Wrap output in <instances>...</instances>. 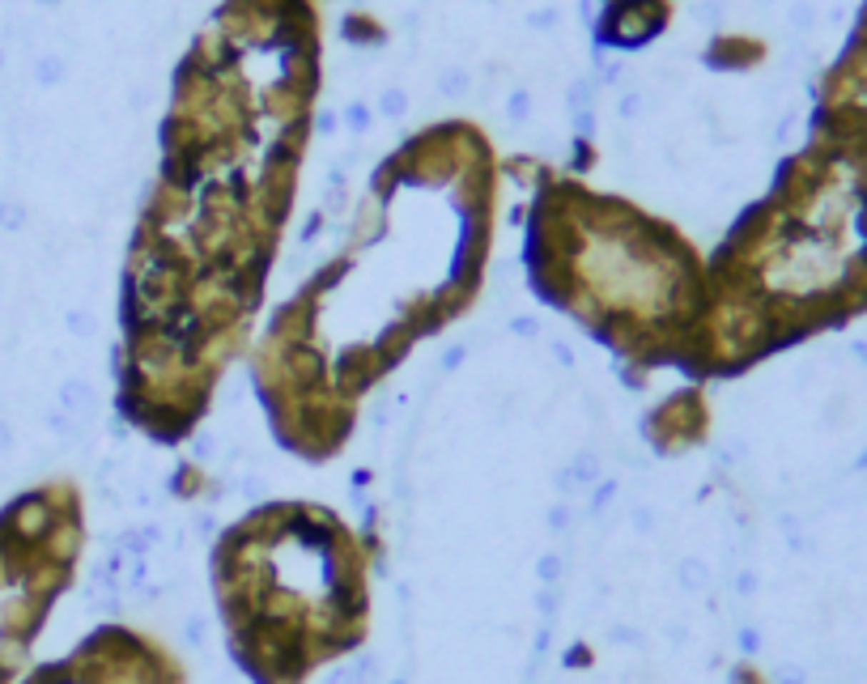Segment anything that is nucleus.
Returning a JSON list of instances; mask_svg holds the SVG:
<instances>
[{
	"mask_svg": "<svg viewBox=\"0 0 867 684\" xmlns=\"http://www.w3.org/2000/svg\"><path fill=\"white\" fill-rule=\"evenodd\" d=\"M60 408L73 413V417H89V413L98 408V396H94V387H89L86 378H69V383L60 387Z\"/></svg>",
	"mask_w": 867,
	"mask_h": 684,
	"instance_id": "f257e3e1",
	"label": "nucleus"
},
{
	"mask_svg": "<svg viewBox=\"0 0 867 684\" xmlns=\"http://www.w3.org/2000/svg\"><path fill=\"white\" fill-rule=\"evenodd\" d=\"M681 583H685L689 591H697V587L706 583V565H701L697 557H689V561H681Z\"/></svg>",
	"mask_w": 867,
	"mask_h": 684,
	"instance_id": "f03ea898",
	"label": "nucleus"
},
{
	"mask_svg": "<svg viewBox=\"0 0 867 684\" xmlns=\"http://www.w3.org/2000/svg\"><path fill=\"white\" fill-rule=\"evenodd\" d=\"M468 89V73H446L442 77V94H463Z\"/></svg>",
	"mask_w": 867,
	"mask_h": 684,
	"instance_id": "7ed1b4c3",
	"label": "nucleus"
},
{
	"mask_svg": "<svg viewBox=\"0 0 867 684\" xmlns=\"http://www.w3.org/2000/svg\"><path fill=\"white\" fill-rule=\"evenodd\" d=\"M69 332H73V336H89V332H94L89 315H81V311H77V315H69Z\"/></svg>",
	"mask_w": 867,
	"mask_h": 684,
	"instance_id": "20e7f679",
	"label": "nucleus"
},
{
	"mask_svg": "<svg viewBox=\"0 0 867 684\" xmlns=\"http://www.w3.org/2000/svg\"><path fill=\"white\" fill-rule=\"evenodd\" d=\"M511 332H515V336H536L540 328H536V319H527V315H523V319H515V323H511Z\"/></svg>",
	"mask_w": 867,
	"mask_h": 684,
	"instance_id": "39448f33",
	"label": "nucleus"
},
{
	"mask_svg": "<svg viewBox=\"0 0 867 684\" xmlns=\"http://www.w3.org/2000/svg\"><path fill=\"white\" fill-rule=\"evenodd\" d=\"M383 111H387V115H396V111H404V94H396V89H391V94H387V98H383Z\"/></svg>",
	"mask_w": 867,
	"mask_h": 684,
	"instance_id": "423d86ee",
	"label": "nucleus"
},
{
	"mask_svg": "<svg viewBox=\"0 0 867 684\" xmlns=\"http://www.w3.org/2000/svg\"><path fill=\"white\" fill-rule=\"evenodd\" d=\"M459 361H463V348L455 344V348H446V357H442V370H455Z\"/></svg>",
	"mask_w": 867,
	"mask_h": 684,
	"instance_id": "0eeeda50",
	"label": "nucleus"
},
{
	"mask_svg": "<svg viewBox=\"0 0 867 684\" xmlns=\"http://www.w3.org/2000/svg\"><path fill=\"white\" fill-rule=\"evenodd\" d=\"M553 353H557V361H561V366H574V348H570V344L557 341V344H553Z\"/></svg>",
	"mask_w": 867,
	"mask_h": 684,
	"instance_id": "6e6552de",
	"label": "nucleus"
},
{
	"mask_svg": "<svg viewBox=\"0 0 867 684\" xmlns=\"http://www.w3.org/2000/svg\"><path fill=\"white\" fill-rule=\"evenodd\" d=\"M557 570H561L557 557H544V561H540V574H544V578H557Z\"/></svg>",
	"mask_w": 867,
	"mask_h": 684,
	"instance_id": "1a4fd4ad",
	"label": "nucleus"
},
{
	"mask_svg": "<svg viewBox=\"0 0 867 684\" xmlns=\"http://www.w3.org/2000/svg\"><path fill=\"white\" fill-rule=\"evenodd\" d=\"M9 446H13V429H9V421H4V417H0V455H4Z\"/></svg>",
	"mask_w": 867,
	"mask_h": 684,
	"instance_id": "9d476101",
	"label": "nucleus"
}]
</instances>
